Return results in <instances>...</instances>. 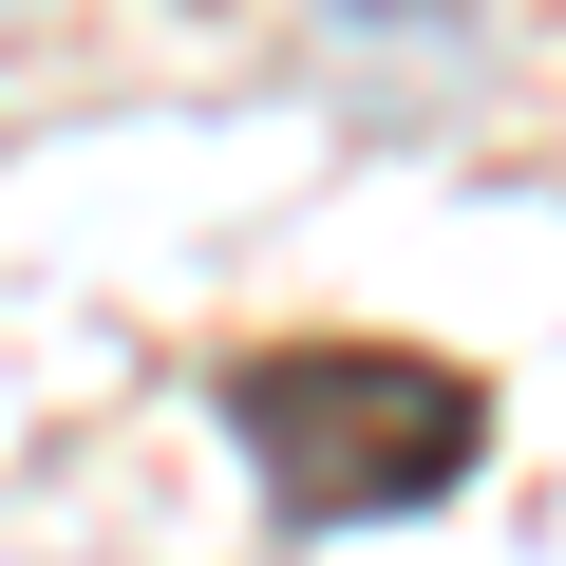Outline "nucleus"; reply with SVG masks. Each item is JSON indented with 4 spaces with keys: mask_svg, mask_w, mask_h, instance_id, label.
<instances>
[{
    "mask_svg": "<svg viewBox=\"0 0 566 566\" xmlns=\"http://www.w3.org/2000/svg\"><path fill=\"white\" fill-rule=\"evenodd\" d=\"M227 453L264 472L283 528H378V510L472 491L491 378H453L416 340H264V359H227Z\"/></svg>",
    "mask_w": 566,
    "mask_h": 566,
    "instance_id": "f257e3e1",
    "label": "nucleus"
}]
</instances>
